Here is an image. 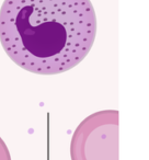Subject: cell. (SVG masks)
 Wrapping results in <instances>:
<instances>
[{
	"instance_id": "2",
	"label": "cell",
	"mask_w": 149,
	"mask_h": 160,
	"mask_svg": "<svg viewBox=\"0 0 149 160\" xmlns=\"http://www.w3.org/2000/svg\"><path fill=\"white\" fill-rule=\"evenodd\" d=\"M71 160H118V111L87 116L73 132Z\"/></svg>"
},
{
	"instance_id": "1",
	"label": "cell",
	"mask_w": 149,
	"mask_h": 160,
	"mask_svg": "<svg viewBox=\"0 0 149 160\" xmlns=\"http://www.w3.org/2000/svg\"><path fill=\"white\" fill-rule=\"evenodd\" d=\"M97 18L90 0H5L0 42L18 66L38 75L73 68L91 49Z\"/></svg>"
},
{
	"instance_id": "3",
	"label": "cell",
	"mask_w": 149,
	"mask_h": 160,
	"mask_svg": "<svg viewBox=\"0 0 149 160\" xmlns=\"http://www.w3.org/2000/svg\"><path fill=\"white\" fill-rule=\"evenodd\" d=\"M0 160H12L9 149L1 137H0Z\"/></svg>"
}]
</instances>
